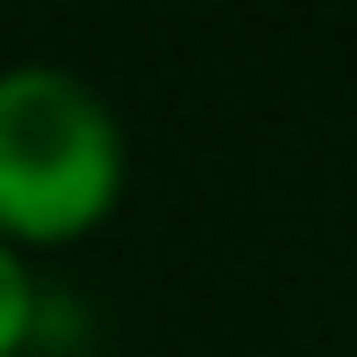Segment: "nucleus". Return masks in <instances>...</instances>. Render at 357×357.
Listing matches in <instances>:
<instances>
[{"instance_id":"obj_1","label":"nucleus","mask_w":357,"mask_h":357,"mask_svg":"<svg viewBox=\"0 0 357 357\" xmlns=\"http://www.w3.org/2000/svg\"><path fill=\"white\" fill-rule=\"evenodd\" d=\"M132 190L124 117L66 66L0 73V248H80Z\"/></svg>"},{"instance_id":"obj_2","label":"nucleus","mask_w":357,"mask_h":357,"mask_svg":"<svg viewBox=\"0 0 357 357\" xmlns=\"http://www.w3.org/2000/svg\"><path fill=\"white\" fill-rule=\"evenodd\" d=\"M44 335V291H37V270L29 255L0 248V357H29Z\"/></svg>"}]
</instances>
